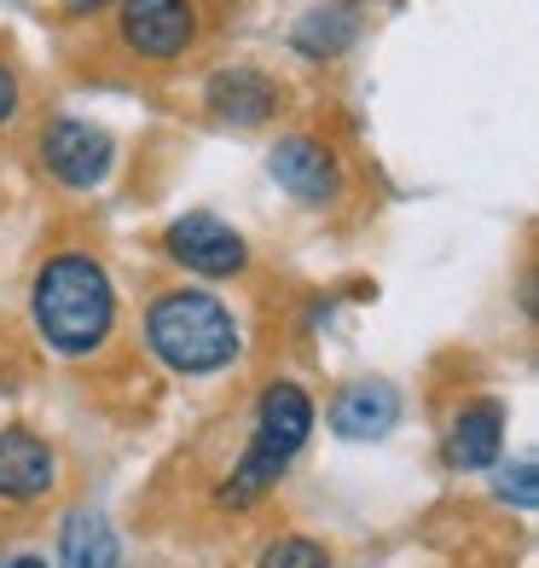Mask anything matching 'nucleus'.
<instances>
[{
  "label": "nucleus",
  "instance_id": "423d86ee",
  "mask_svg": "<svg viewBox=\"0 0 539 568\" xmlns=\"http://www.w3.org/2000/svg\"><path fill=\"white\" fill-rule=\"evenodd\" d=\"M267 180L291 203L319 210V215L337 210V203L348 197V186H354L343 151L330 145L325 134H314V128H285V134L267 145Z\"/></svg>",
  "mask_w": 539,
  "mask_h": 568
},
{
  "label": "nucleus",
  "instance_id": "f8f14e48",
  "mask_svg": "<svg viewBox=\"0 0 539 568\" xmlns=\"http://www.w3.org/2000/svg\"><path fill=\"white\" fill-rule=\"evenodd\" d=\"M366 41V7L359 0H319L291 23V53L302 64H337Z\"/></svg>",
  "mask_w": 539,
  "mask_h": 568
},
{
  "label": "nucleus",
  "instance_id": "1a4fd4ad",
  "mask_svg": "<svg viewBox=\"0 0 539 568\" xmlns=\"http://www.w3.org/2000/svg\"><path fill=\"white\" fill-rule=\"evenodd\" d=\"M64 487V453L30 424H0V510H41Z\"/></svg>",
  "mask_w": 539,
  "mask_h": 568
},
{
  "label": "nucleus",
  "instance_id": "6e6552de",
  "mask_svg": "<svg viewBox=\"0 0 539 568\" xmlns=\"http://www.w3.org/2000/svg\"><path fill=\"white\" fill-rule=\"evenodd\" d=\"M285 82H278L273 70L262 64H215L210 75H203V116L233 128V134H262V128H273L278 116H285Z\"/></svg>",
  "mask_w": 539,
  "mask_h": 568
},
{
  "label": "nucleus",
  "instance_id": "f257e3e1",
  "mask_svg": "<svg viewBox=\"0 0 539 568\" xmlns=\"http://www.w3.org/2000/svg\"><path fill=\"white\" fill-rule=\"evenodd\" d=\"M30 331L47 354L59 359H99L116 331H122V296H116V278L111 267L99 262L93 250H53L41 255V267L30 273Z\"/></svg>",
  "mask_w": 539,
  "mask_h": 568
},
{
  "label": "nucleus",
  "instance_id": "2eb2a0df",
  "mask_svg": "<svg viewBox=\"0 0 539 568\" xmlns=\"http://www.w3.org/2000/svg\"><path fill=\"white\" fill-rule=\"evenodd\" d=\"M494 494L517 510H533L539 505V464L533 458H510V464L499 458L494 464Z\"/></svg>",
  "mask_w": 539,
  "mask_h": 568
},
{
  "label": "nucleus",
  "instance_id": "0eeeda50",
  "mask_svg": "<svg viewBox=\"0 0 539 568\" xmlns=\"http://www.w3.org/2000/svg\"><path fill=\"white\" fill-rule=\"evenodd\" d=\"M163 255L169 267L192 273L203 284H226L250 273V239L215 210H186L163 226Z\"/></svg>",
  "mask_w": 539,
  "mask_h": 568
},
{
  "label": "nucleus",
  "instance_id": "39448f33",
  "mask_svg": "<svg viewBox=\"0 0 539 568\" xmlns=\"http://www.w3.org/2000/svg\"><path fill=\"white\" fill-rule=\"evenodd\" d=\"M35 163L59 192H99L116 169V134L93 116L59 111L35 128Z\"/></svg>",
  "mask_w": 539,
  "mask_h": 568
},
{
  "label": "nucleus",
  "instance_id": "f3484780",
  "mask_svg": "<svg viewBox=\"0 0 539 568\" xmlns=\"http://www.w3.org/2000/svg\"><path fill=\"white\" fill-rule=\"evenodd\" d=\"M116 0H59V12L64 18H93V12H111Z\"/></svg>",
  "mask_w": 539,
  "mask_h": 568
},
{
  "label": "nucleus",
  "instance_id": "f03ea898",
  "mask_svg": "<svg viewBox=\"0 0 539 568\" xmlns=\"http://www.w3.org/2000/svg\"><path fill=\"white\" fill-rule=\"evenodd\" d=\"M314 424H319V400L307 395L296 377H267L262 395L250 400L244 447L226 458L221 481L210 487V505H215L221 516L255 510L278 481L291 476V464L302 458V447L314 442Z\"/></svg>",
  "mask_w": 539,
  "mask_h": 568
},
{
  "label": "nucleus",
  "instance_id": "20e7f679",
  "mask_svg": "<svg viewBox=\"0 0 539 568\" xmlns=\"http://www.w3.org/2000/svg\"><path fill=\"white\" fill-rule=\"evenodd\" d=\"M203 0H116L111 7V41L128 64L140 70H174L203 47Z\"/></svg>",
  "mask_w": 539,
  "mask_h": 568
},
{
  "label": "nucleus",
  "instance_id": "7ed1b4c3",
  "mask_svg": "<svg viewBox=\"0 0 539 568\" xmlns=\"http://www.w3.org/2000/svg\"><path fill=\"white\" fill-rule=\"evenodd\" d=\"M140 337L169 377H226L244 359V320L238 307L215 296L210 284H163L145 296Z\"/></svg>",
  "mask_w": 539,
  "mask_h": 568
},
{
  "label": "nucleus",
  "instance_id": "a211bd4d",
  "mask_svg": "<svg viewBox=\"0 0 539 568\" xmlns=\"http://www.w3.org/2000/svg\"><path fill=\"white\" fill-rule=\"evenodd\" d=\"M7 568H47V557H35V551H18V557H7Z\"/></svg>",
  "mask_w": 539,
  "mask_h": 568
},
{
  "label": "nucleus",
  "instance_id": "9b49d317",
  "mask_svg": "<svg viewBox=\"0 0 539 568\" xmlns=\"http://www.w3.org/2000/svg\"><path fill=\"white\" fill-rule=\"evenodd\" d=\"M400 389L389 377H348L337 395L325 400V424L330 435H343V442H383L395 424H400Z\"/></svg>",
  "mask_w": 539,
  "mask_h": 568
},
{
  "label": "nucleus",
  "instance_id": "9d476101",
  "mask_svg": "<svg viewBox=\"0 0 539 568\" xmlns=\"http://www.w3.org/2000/svg\"><path fill=\"white\" fill-rule=\"evenodd\" d=\"M441 458H447V470H465V476L494 470L505 458V400L494 395L458 400L447 418V435H441Z\"/></svg>",
  "mask_w": 539,
  "mask_h": 568
},
{
  "label": "nucleus",
  "instance_id": "4468645a",
  "mask_svg": "<svg viewBox=\"0 0 539 568\" xmlns=\"http://www.w3.org/2000/svg\"><path fill=\"white\" fill-rule=\"evenodd\" d=\"M255 568H330V551L319 546V539H307V534H278V539L262 546Z\"/></svg>",
  "mask_w": 539,
  "mask_h": 568
},
{
  "label": "nucleus",
  "instance_id": "dca6fc26",
  "mask_svg": "<svg viewBox=\"0 0 539 568\" xmlns=\"http://www.w3.org/2000/svg\"><path fill=\"white\" fill-rule=\"evenodd\" d=\"M18 111H23V75L7 53H0V128H12Z\"/></svg>",
  "mask_w": 539,
  "mask_h": 568
},
{
  "label": "nucleus",
  "instance_id": "ddd939ff",
  "mask_svg": "<svg viewBox=\"0 0 539 568\" xmlns=\"http://www.w3.org/2000/svg\"><path fill=\"white\" fill-rule=\"evenodd\" d=\"M59 568H122V546H116V528L105 523V510L70 505L59 528Z\"/></svg>",
  "mask_w": 539,
  "mask_h": 568
}]
</instances>
